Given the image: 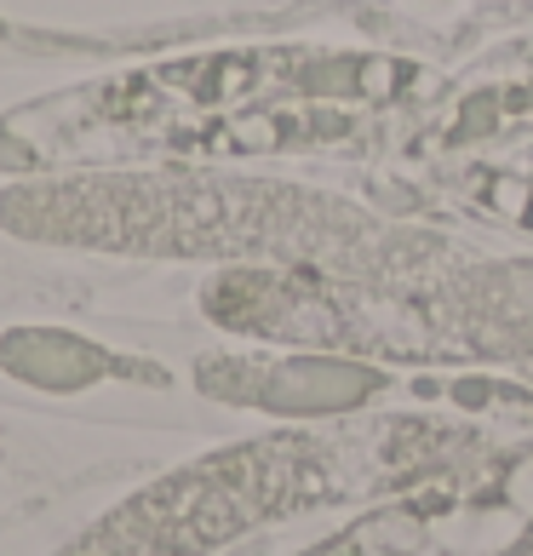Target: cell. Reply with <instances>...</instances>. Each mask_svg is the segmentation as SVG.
Segmentation results:
<instances>
[{"label":"cell","instance_id":"obj_2","mask_svg":"<svg viewBox=\"0 0 533 556\" xmlns=\"http://www.w3.org/2000/svg\"><path fill=\"white\" fill-rule=\"evenodd\" d=\"M407 80H414V70L396 64V58H356V92L361 98H391Z\"/></svg>","mask_w":533,"mask_h":556},{"label":"cell","instance_id":"obj_1","mask_svg":"<svg viewBox=\"0 0 533 556\" xmlns=\"http://www.w3.org/2000/svg\"><path fill=\"white\" fill-rule=\"evenodd\" d=\"M327 493L321 447L299 437L248 442L120 500L58 556H207L264 517L316 505Z\"/></svg>","mask_w":533,"mask_h":556}]
</instances>
